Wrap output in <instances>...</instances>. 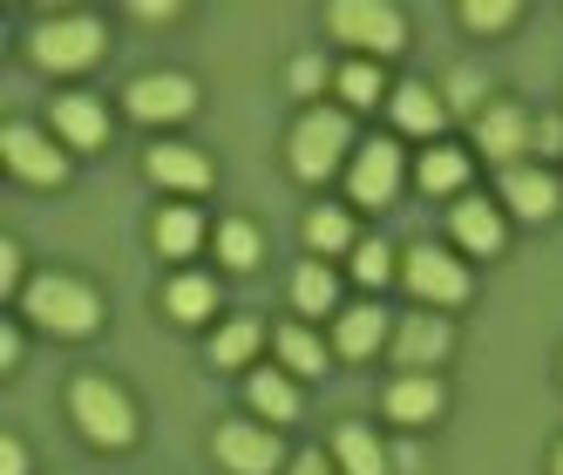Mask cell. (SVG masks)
Here are the masks:
<instances>
[{"label":"cell","instance_id":"cell-35","mask_svg":"<svg viewBox=\"0 0 563 475\" xmlns=\"http://www.w3.org/2000/svg\"><path fill=\"white\" fill-rule=\"evenodd\" d=\"M14 279H21V252L0 245V292H14Z\"/></svg>","mask_w":563,"mask_h":475},{"label":"cell","instance_id":"cell-10","mask_svg":"<svg viewBox=\"0 0 563 475\" xmlns=\"http://www.w3.org/2000/svg\"><path fill=\"white\" fill-rule=\"evenodd\" d=\"M190 109H197V89L184 75H143L130 89V115H143V123H184Z\"/></svg>","mask_w":563,"mask_h":475},{"label":"cell","instance_id":"cell-20","mask_svg":"<svg viewBox=\"0 0 563 475\" xmlns=\"http://www.w3.org/2000/svg\"><path fill=\"white\" fill-rule=\"evenodd\" d=\"M441 115H449V109L434 102V89H421V82L394 89V123H400V130H415V136H434V130H441Z\"/></svg>","mask_w":563,"mask_h":475},{"label":"cell","instance_id":"cell-9","mask_svg":"<svg viewBox=\"0 0 563 475\" xmlns=\"http://www.w3.org/2000/svg\"><path fill=\"white\" fill-rule=\"evenodd\" d=\"M0 156H8L14 177H27V184H62V177H68V156H62L42 130H21V123L0 136Z\"/></svg>","mask_w":563,"mask_h":475},{"label":"cell","instance_id":"cell-34","mask_svg":"<svg viewBox=\"0 0 563 475\" xmlns=\"http://www.w3.org/2000/svg\"><path fill=\"white\" fill-rule=\"evenodd\" d=\"M0 475H27V449L14 442V434H8V442H0Z\"/></svg>","mask_w":563,"mask_h":475},{"label":"cell","instance_id":"cell-39","mask_svg":"<svg viewBox=\"0 0 563 475\" xmlns=\"http://www.w3.org/2000/svg\"><path fill=\"white\" fill-rule=\"evenodd\" d=\"M556 475H563V449H556Z\"/></svg>","mask_w":563,"mask_h":475},{"label":"cell","instance_id":"cell-19","mask_svg":"<svg viewBox=\"0 0 563 475\" xmlns=\"http://www.w3.org/2000/svg\"><path fill=\"white\" fill-rule=\"evenodd\" d=\"M380 340H387V312H380V306H353V312H340V353H346V361H367Z\"/></svg>","mask_w":563,"mask_h":475},{"label":"cell","instance_id":"cell-1","mask_svg":"<svg viewBox=\"0 0 563 475\" xmlns=\"http://www.w3.org/2000/svg\"><path fill=\"white\" fill-rule=\"evenodd\" d=\"M68 408H75V421H82V434H89L96 449H130V442H136V408H130V394L109 387L102 374H82V380H75Z\"/></svg>","mask_w":563,"mask_h":475},{"label":"cell","instance_id":"cell-37","mask_svg":"<svg viewBox=\"0 0 563 475\" xmlns=\"http://www.w3.org/2000/svg\"><path fill=\"white\" fill-rule=\"evenodd\" d=\"M14 361H21V333L8 327V333H0V367H14Z\"/></svg>","mask_w":563,"mask_h":475},{"label":"cell","instance_id":"cell-7","mask_svg":"<svg viewBox=\"0 0 563 475\" xmlns=\"http://www.w3.org/2000/svg\"><path fill=\"white\" fill-rule=\"evenodd\" d=\"M218 462L231 475H272L278 468V434L272 428H252V421H224L218 428Z\"/></svg>","mask_w":563,"mask_h":475},{"label":"cell","instance_id":"cell-14","mask_svg":"<svg viewBox=\"0 0 563 475\" xmlns=\"http://www.w3.org/2000/svg\"><path fill=\"white\" fill-rule=\"evenodd\" d=\"M150 177L170 184V190H205L211 184V156L205 150H184V143H156L150 150Z\"/></svg>","mask_w":563,"mask_h":475},{"label":"cell","instance_id":"cell-15","mask_svg":"<svg viewBox=\"0 0 563 475\" xmlns=\"http://www.w3.org/2000/svg\"><path fill=\"white\" fill-rule=\"evenodd\" d=\"M441 401H449V394H441L434 374H400V380L387 387V415H394V421H408V428H415V421H434Z\"/></svg>","mask_w":563,"mask_h":475},{"label":"cell","instance_id":"cell-27","mask_svg":"<svg viewBox=\"0 0 563 475\" xmlns=\"http://www.w3.org/2000/svg\"><path fill=\"white\" fill-rule=\"evenodd\" d=\"M218 258H224L231 272H252V265H258V231H252L245 218L218 224Z\"/></svg>","mask_w":563,"mask_h":475},{"label":"cell","instance_id":"cell-33","mask_svg":"<svg viewBox=\"0 0 563 475\" xmlns=\"http://www.w3.org/2000/svg\"><path fill=\"white\" fill-rule=\"evenodd\" d=\"M530 150H543V156L563 150V115H543V123H530Z\"/></svg>","mask_w":563,"mask_h":475},{"label":"cell","instance_id":"cell-24","mask_svg":"<svg viewBox=\"0 0 563 475\" xmlns=\"http://www.w3.org/2000/svg\"><path fill=\"white\" fill-rule=\"evenodd\" d=\"M164 306H170V320H211V306H218V286H211V279H170Z\"/></svg>","mask_w":563,"mask_h":475},{"label":"cell","instance_id":"cell-32","mask_svg":"<svg viewBox=\"0 0 563 475\" xmlns=\"http://www.w3.org/2000/svg\"><path fill=\"white\" fill-rule=\"evenodd\" d=\"M462 21H468V27H482V34H496V27H509V21H516V0H468Z\"/></svg>","mask_w":563,"mask_h":475},{"label":"cell","instance_id":"cell-21","mask_svg":"<svg viewBox=\"0 0 563 475\" xmlns=\"http://www.w3.org/2000/svg\"><path fill=\"white\" fill-rule=\"evenodd\" d=\"M468 184V156L462 150H428L421 156V190L428 197H449V190H462Z\"/></svg>","mask_w":563,"mask_h":475},{"label":"cell","instance_id":"cell-16","mask_svg":"<svg viewBox=\"0 0 563 475\" xmlns=\"http://www.w3.org/2000/svg\"><path fill=\"white\" fill-rule=\"evenodd\" d=\"M449 218H455V238H462L468 252H482V258L503 252V211L489 205V197H462Z\"/></svg>","mask_w":563,"mask_h":475},{"label":"cell","instance_id":"cell-13","mask_svg":"<svg viewBox=\"0 0 563 475\" xmlns=\"http://www.w3.org/2000/svg\"><path fill=\"white\" fill-rule=\"evenodd\" d=\"M503 205H509L516 218H550V211H556V177H550V170H530V164L503 170Z\"/></svg>","mask_w":563,"mask_h":475},{"label":"cell","instance_id":"cell-26","mask_svg":"<svg viewBox=\"0 0 563 475\" xmlns=\"http://www.w3.org/2000/svg\"><path fill=\"white\" fill-rule=\"evenodd\" d=\"M258 340H265V333H258V320H231V327L211 340V361H218V367H245L252 353H258Z\"/></svg>","mask_w":563,"mask_h":475},{"label":"cell","instance_id":"cell-30","mask_svg":"<svg viewBox=\"0 0 563 475\" xmlns=\"http://www.w3.org/2000/svg\"><path fill=\"white\" fill-rule=\"evenodd\" d=\"M353 279H360V286H387V279H394V252L380 245V238L353 245Z\"/></svg>","mask_w":563,"mask_h":475},{"label":"cell","instance_id":"cell-25","mask_svg":"<svg viewBox=\"0 0 563 475\" xmlns=\"http://www.w3.org/2000/svg\"><path fill=\"white\" fill-rule=\"evenodd\" d=\"M278 361L292 374H327V346H319L306 327H278Z\"/></svg>","mask_w":563,"mask_h":475},{"label":"cell","instance_id":"cell-2","mask_svg":"<svg viewBox=\"0 0 563 475\" xmlns=\"http://www.w3.org/2000/svg\"><path fill=\"white\" fill-rule=\"evenodd\" d=\"M21 306H27V320H34V327H48V333H68V340L96 333V320H102L96 292H89L82 279H62V272H48V279H34Z\"/></svg>","mask_w":563,"mask_h":475},{"label":"cell","instance_id":"cell-4","mask_svg":"<svg viewBox=\"0 0 563 475\" xmlns=\"http://www.w3.org/2000/svg\"><path fill=\"white\" fill-rule=\"evenodd\" d=\"M346 143H353L346 115H333V109H312L306 123L292 130V170H299L306 184L333 177V170H340V156H346Z\"/></svg>","mask_w":563,"mask_h":475},{"label":"cell","instance_id":"cell-29","mask_svg":"<svg viewBox=\"0 0 563 475\" xmlns=\"http://www.w3.org/2000/svg\"><path fill=\"white\" fill-rule=\"evenodd\" d=\"M306 238H312V252H346L353 245V224H346V211H312Z\"/></svg>","mask_w":563,"mask_h":475},{"label":"cell","instance_id":"cell-38","mask_svg":"<svg viewBox=\"0 0 563 475\" xmlns=\"http://www.w3.org/2000/svg\"><path fill=\"white\" fill-rule=\"evenodd\" d=\"M292 475H333V468H327V455H299V462H292Z\"/></svg>","mask_w":563,"mask_h":475},{"label":"cell","instance_id":"cell-31","mask_svg":"<svg viewBox=\"0 0 563 475\" xmlns=\"http://www.w3.org/2000/svg\"><path fill=\"white\" fill-rule=\"evenodd\" d=\"M340 96H346L353 109H374V102H380V68H374V62L340 68Z\"/></svg>","mask_w":563,"mask_h":475},{"label":"cell","instance_id":"cell-36","mask_svg":"<svg viewBox=\"0 0 563 475\" xmlns=\"http://www.w3.org/2000/svg\"><path fill=\"white\" fill-rule=\"evenodd\" d=\"M292 89H299V96H312V89H319V62H312V55H306V62H292Z\"/></svg>","mask_w":563,"mask_h":475},{"label":"cell","instance_id":"cell-8","mask_svg":"<svg viewBox=\"0 0 563 475\" xmlns=\"http://www.w3.org/2000/svg\"><path fill=\"white\" fill-rule=\"evenodd\" d=\"M475 143H482V156H496L503 170H516V156H530V115L516 102H489L482 123H475Z\"/></svg>","mask_w":563,"mask_h":475},{"label":"cell","instance_id":"cell-5","mask_svg":"<svg viewBox=\"0 0 563 475\" xmlns=\"http://www.w3.org/2000/svg\"><path fill=\"white\" fill-rule=\"evenodd\" d=\"M400 279H408V292L428 299V306H462L468 299V272L449 252H434V245H415L408 258H400Z\"/></svg>","mask_w":563,"mask_h":475},{"label":"cell","instance_id":"cell-18","mask_svg":"<svg viewBox=\"0 0 563 475\" xmlns=\"http://www.w3.org/2000/svg\"><path fill=\"white\" fill-rule=\"evenodd\" d=\"M333 449H340V468H346V475H387V449H380V434H374V428L346 421Z\"/></svg>","mask_w":563,"mask_h":475},{"label":"cell","instance_id":"cell-28","mask_svg":"<svg viewBox=\"0 0 563 475\" xmlns=\"http://www.w3.org/2000/svg\"><path fill=\"white\" fill-rule=\"evenodd\" d=\"M292 299H299V312H333V299H340L333 272H327V265H299V279H292Z\"/></svg>","mask_w":563,"mask_h":475},{"label":"cell","instance_id":"cell-22","mask_svg":"<svg viewBox=\"0 0 563 475\" xmlns=\"http://www.w3.org/2000/svg\"><path fill=\"white\" fill-rule=\"evenodd\" d=\"M197 238H205V224H197V211H184V205L156 218V252H164V258H190Z\"/></svg>","mask_w":563,"mask_h":475},{"label":"cell","instance_id":"cell-3","mask_svg":"<svg viewBox=\"0 0 563 475\" xmlns=\"http://www.w3.org/2000/svg\"><path fill=\"white\" fill-rule=\"evenodd\" d=\"M327 27L346 48H367V55H400V42H408V21L394 8H380V0H340L327 14Z\"/></svg>","mask_w":563,"mask_h":475},{"label":"cell","instance_id":"cell-23","mask_svg":"<svg viewBox=\"0 0 563 475\" xmlns=\"http://www.w3.org/2000/svg\"><path fill=\"white\" fill-rule=\"evenodd\" d=\"M252 408H258L265 421H292V415H299V394H292L286 374H252Z\"/></svg>","mask_w":563,"mask_h":475},{"label":"cell","instance_id":"cell-11","mask_svg":"<svg viewBox=\"0 0 563 475\" xmlns=\"http://www.w3.org/2000/svg\"><path fill=\"white\" fill-rule=\"evenodd\" d=\"M449 346H455L449 320H400L394 327V361L408 367V374H428L434 361H449Z\"/></svg>","mask_w":563,"mask_h":475},{"label":"cell","instance_id":"cell-12","mask_svg":"<svg viewBox=\"0 0 563 475\" xmlns=\"http://www.w3.org/2000/svg\"><path fill=\"white\" fill-rule=\"evenodd\" d=\"M400 190V150L394 143H367L353 156V197L360 205H394Z\"/></svg>","mask_w":563,"mask_h":475},{"label":"cell","instance_id":"cell-17","mask_svg":"<svg viewBox=\"0 0 563 475\" xmlns=\"http://www.w3.org/2000/svg\"><path fill=\"white\" fill-rule=\"evenodd\" d=\"M55 130H62L75 150H96V143L109 136V115H102L96 96H62V102H55Z\"/></svg>","mask_w":563,"mask_h":475},{"label":"cell","instance_id":"cell-6","mask_svg":"<svg viewBox=\"0 0 563 475\" xmlns=\"http://www.w3.org/2000/svg\"><path fill=\"white\" fill-rule=\"evenodd\" d=\"M34 62H42V68H89V62H102V27L89 14L48 21L42 34H34Z\"/></svg>","mask_w":563,"mask_h":475}]
</instances>
